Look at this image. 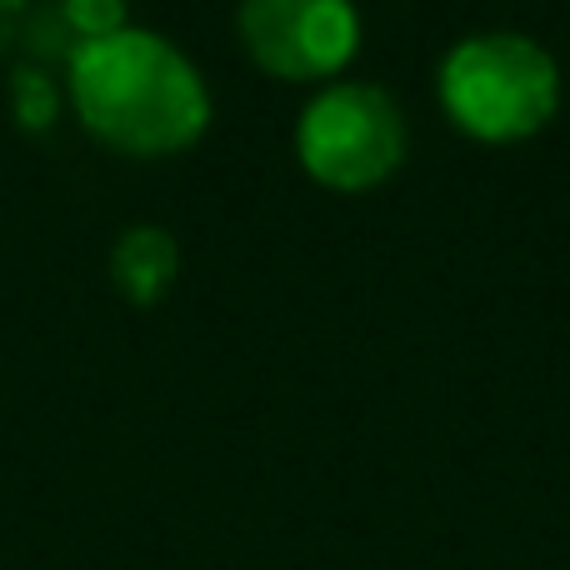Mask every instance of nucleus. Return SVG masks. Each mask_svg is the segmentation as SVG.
Returning <instances> with one entry per match:
<instances>
[{
  "mask_svg": "<svg viewBox=\"0 0 570 570\" xmlns=\"http://www.w3.org/2000/svg\"><path fill=\"white\" fill-rule=\"evenodd\" d=\"M236 30L246 56L276 80H331L361 50L351 0H240Z\"/></svg>",
  "mask_w": 570,
  "mask_h": 570,
  "instance_id": "4",
  "label": "nucleus"
},
{
  "mask_svg": "<svg viewBox=\"0 0 570 570\" xmlns=\"http://www.w3.org/2000/svg\"><path fill=\"white\" fill-rule=\"evenodd\" d=\"M435 90L455 130L485 146H511L551 126L561 106V70L551 50L521 30H475L445 50Z\"/></svg>",
  "mask_w": 570,
  "mask_h": 570,
  "instance_id": "2",
  "label": "nucleus"
},
{
  "mask_svg": "<svg viewBox=\"0 0 570 570\" xmlns=\"http://www.w3.org/2000/svg\"><path fill=\"white\" fill-rule=\"evenodd\" d=\"M60 16L80 40H106L126 30V0H60Z\"/></svg>",
  "mask_w": 570,
  "mask_h": 570,
  "instance_id": "6",
  "label": "nucleus"
},
{
  "mask_svg": "<svg viewBox=\"0 0 570 570\" xmlns=\"http://www.w3.org/2000/svg\"><path fill=\"white\" fill-rule=\"evenodd\" d=\"M70 100L100 146L136 160L190 150L210 126L200 70L156 30H116L70 50Z\"/></svg>",
  "mask_w": 570,
  "mask_h": 570,
  "instance_id": "1",
  "label": "nucleus"
},
{
  "mask_svg": "<svg viewBox=\"0 0 570 570\" xmlns=\"http://www.w3.org/2000/svg\"><path fill=\"white\" fill-rule=\"evenodd\" d=\"M295 160L325 190H375L405 160V110L371 80H335L295 120Z\"/></svg>",
  "mask_w": 570,
  "mask_h": 570,
  "instance_id": "3",
  "label": "nucleus"
},
{
  "mask_svg": "<svg viewBox=\"0 0 570 570\" xmlns=\"http://www.w3.org/2000/svg\"><path fill=\"white\" fill-rule=\"evenodd\" d=\"M16 100H20V126H50V116H56V96H50V86L40 76H30V70H20L16 76Z\"/></svg>",
  "mask_w": 570,
  "mask_h": 570,
  "instance_id": "7",
  "label": "nucleus"
},
{
  "mask_svg": "<svg viewBox=\"0 0 570 570\" xmlns=\"http://www.w3.org/2000/svg\"><path fill=\"white\" fill-rule=\"evenodd\" d=\"M180 276V246L170 230L160 226H130L126 236L110 246V285L126 295L130 305H156Z\"/></svg>",
  "mask_w": 570,
  "mask_h": 570,
  "instance_id": "5",
  "label": "nucleus"
}]
</instances>
